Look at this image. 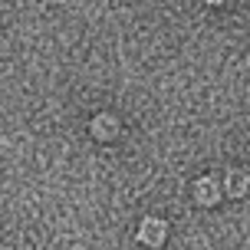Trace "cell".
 Masks as SVG:
<instances>
[{"label":"cell","mask_w":250,"mask_h":250,"mask_svg":"<svg viewBox=\"0 0 250 250\" xmlns=\"http://www.w3.org/2000/svg\"><path fill=\"white\" fill-rule=\"evenodd\" d=\"M227 185H230V194H240V191H244V188H247V175H240V171H234V175H230V181H227Z\"/></svg>","instance_id":"obj_2"},{"label":"cell","mask_w":250,"mask_h":250,"mask_svg":"<svg viewBox=\"0 0 250 250\" xmlns=\"http://www.w3.org/2000/svg\"><path fill=\"white\" fill-rule=\"evenodd\" d=\"M162 230H165V224H162V221H151V217H148V221L142 224V230H138V234H142V237L148 240V244H158V240L165 237Z\"/></svg>","instance_id":"obj_1"},{"label":"cell","mask_w":250,"mask_h":250,"mask_svg":"<svg viewBox=\"0 0 250 250\" xmlns=\"http://www.w3.org/2000/svg\"><path fill=\"white\" fill-rule=\"evenodd\" d=\"M96 125H99V128H96L99 135H105V132H109V119H105V115H102V119H96Z\"/></svg>","instance_id":"obj_3"}]
</instances>
